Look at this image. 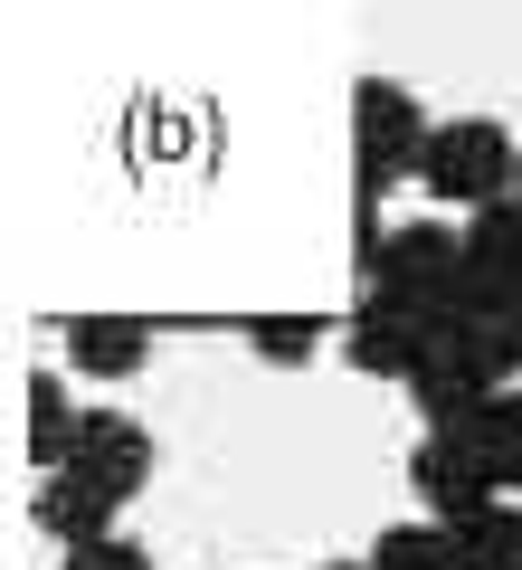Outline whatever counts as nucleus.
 I'll use <instances>...</instances> for the list:
<instances>
[{
    "mask_svg": "<svg viewBox=\"0 0 522 570\" xmlns=\"http://www.w3.org/2000/svg\"><path fill=\"white\" fill-rule=\"evenodd\" d=\"M513 171H522V142L503 134L494 115L437 124V134H427V153H418V181L437 190L446 209H503V200H513Z\"/></svg>",
    "mask_w": 522,
    "mask_h": 570,
    "instance_id": "f257e3e1",
    "label": "nucleus"
},
{
    "mask_svg": "<svg viewBox=\"0 0 522 570\" xmlns=\"http://www.w3.org/2000/svg\"><path fill=\"white\" fill-rule=\"evenodd\" d=\"M427 134H437V124L418 115V96H408V86L371 77L362 96H352V163H362V200H381L400 171H418Z\"/></svg>",
    "mask_w": 522,
    "mask_h": 570,
    "instance_id": "f03ea898",
    "label": "nucleus"
},
{
    "mask_svg": "<svg viewBox=\"0 0 522 570\" xmlns=\"http://www.w3.org/2000/svg\"><path fill=\"white\" fill-rule=\"evenodd\" d=\"M427 343H437V333H427V314L400 305V295H362V314L342 324V362L371 371V381H418Z\"/></svg>",
    "mask_w": 522,
    "mask_h": 570,
    "instance_id": "7ed1b4c3",
    "label": "nucleus"
},
{
    "mask_svg": "<svg viewBox=\"0 0 522 570\" xmlns=\"http://www.w3.org/2000/svg\"><path fill=\"white\" fill-rule=\"evenodd\" d=\"M465 305L475 314H522V200L465 219Z\"/></svg>",
    "mask_w": 522,
    "mask_h": 570,
    "instance_id": "20e7f679",
    "label": "nucleus"
},
{
    "mask_svg": "<svg viewBox=\"0 0 522 570\" xmlns=\"http://www.w3.org/2000/svg\"><path fill=\"white\" fill-rule=\"evenodd\" d=\"M408 485H418V504L437 513V523H465V513L503 504L494 475H484V456L465 448L456 428H427V438H418V456H408Z\"/></svg>",
    "mask_w": 522,
    "mask_h": 570,
    "instance_id": "39448f33",
    "label": "nucleus"
},
{
    "mask_svg": "<svg viewBox=\"0 0 522 570\" xmlns=\"http://www.w3.org/2000/svg\"><path fill=\"white\" fill-rule=\"evenodd\" d=\"M58 475H96L115 504H134V494L152 485V438H142L124 409H86V438H77V456H67Z\"/></svg>",
    "mask_w": 522,
    "mask_h": 570,
    "instance_id": "423d86ee",
    "label": "nucleus"
},
{
    "mask_svg": "<svg viewBox=\"0 0 522 570\" xmlns=\"http://www.w3.org/2000/svg\"><path fill=\"white\" fill-rule=\"evenodd\" d=\"M29 513H39L48 542L86 551V542H115V513H124V504L96 485V475H39V504H29Z\"/></svg>",
    "mask_w": 522,
    "mask_h": 570,
    "instance_id": "0eeeda50",
    "label": "nucleus"
},
{
    "mask_svg": "<svg viewBox=\"0 0 522 570\" xmlns=\"http://www.w3.org/2000/svg\"><path fill=\"white\" fill-rule=\"evenodd\" d=\"M456 438L484 456L494 494H513V485H522V390H494V400H484L475 419H456Z\"/></svg>",
    "mask_w": 522,
    "mask_h": 570,
    "instance_id": "6e6552de",
    "label": "nucleus"
},
{
    "mask_svg": "<svg viewBox=\"0 0 522 570\" xmlns=\"http://www.w3.org/2000/svg\"><path fill=\"white\" fill-rule=\"evenodd\" d=\"M77 438H86V409L67 400V381H58V371H39V381H29V466H39V475H58L67 456H77Z\"/></svg>",
    "mask_w": 522,
    "mask_h": 570,
    "instance_id": "1a4fd4ad",
    "label": "nucleus"
},
{
    "mask_svg": "<svg viewBox=\"0 0 522 570\" xmlns=\"http://www.w3.org/2000/svg\"><path fill=\"white\" fill-rule=\"evenodd\" d=\"M67 362H77L86 381H134V371L152 362V333L142 324H67Z\"/></svg>",
    "mask_w": 522,
    "mask_h": 570,
    "instance_id": "9d476101",
    "label": "nucleus"
},
{
    "mask_svg": "<svg viewBox=\"0 0 522 570\" xmlns=\"http://www.w3.org/2000/svg\"><path fill=\"white\" fill-rule=\"evenodd\" d=\"M446 542H456V570H522V513L484 504L465 523H446Z\"/></svg>",
    "mask_w": 522,
    "mask_h": 570,
    "instance_id": "9b49d317",
    "label": "nucleus"
},
{
    "mask_svg": "<svg viewBox=\"0 0 522 570\" xmlns=\"http://www.w3.org/2000/svg\"><path fill=\"white\" fill-rule=\"evenodd\" d=\"M371 570H456V542H446V523H390L371 542Z\"/></svg>",
    "mask_w": 522,
    "mask_h": 570,
    "instance_id": "f8f14e48",
    "label": "nucleus"
},
{
    "mask_svg": "<svg viewBox=\"0 0 522 570\" xmlns=\"http://www.w3.org/2000/svg\"><path fill=\"white\" fill-rule=\"evenodd\" d=\"M314 343H323L314 324H257V362H276V371H295V362H314Z\"/></svg>",
    "mask_w": 522,
    "mask_h": 570,
    "instance_id": "ddd939ff",
    "label": "nucleus"
},
{
    "mask_svg": "<svg viewBox=\"0 0 522 570\" xmlns=\"http://www.w3.org/2000/svg\"><path fill=\"white\" fill-rule=\"evenodd\" d=\"M67 570H152V551L115 532V542H86V551H67Z\"/></svg>",
    "mask_w": 522,
    "mask_h": 570,
    "instance_id": "4468645a",
    "label": "nucleus"
},
{
    "mask_svg": "<svg viewBox=\"0 0 522 570\" xmlns=\"http://www.w3.org/2000/svg\"><path fill=\"white\" fill-rule=\"evenodd\" d=\"M342 570H371V561H342Z\"/></svg>",
    "mask_w": 522,
    "mask_h": 570,
    "instance_id": "2eb2a0df",
    "label": "nucleus"
},
{
    "mask_svg": "<svg viewBox=\"0 0 522 570\" xmlns=\"http://www.w3.org/2000/svg\"><path fill=\"white\" fill-rule=\"evenodd\" d=\"M513 200H522V171H513Z\"/></svg>",
    "mask_w": 522,
    "mask_h": 570,
    "instance_id": "dca6fc26",
    "label": "nucleus"
}]
</instances>
